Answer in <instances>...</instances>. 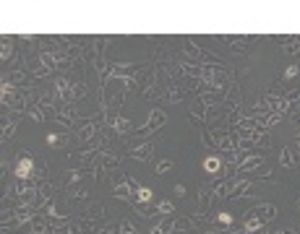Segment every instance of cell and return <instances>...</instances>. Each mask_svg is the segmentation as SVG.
<instances>
[{
	"instance_id": "cell-12",
	"label": "cell",
	"mask_w": 300,
	"mask_h": 234,
	"mask_svg": "<svg viewBox=\"0 0 300 234\" xmlns=\"http://www.w3.org/2000/svg\"><path fill=\"white\" fill-rule=\"evenodd\" d=\"M248 190H253V182H251V179H235L230 198H245V195H251Z\"/></svg>"
},
{
	"instance_id": "cell-13",
	"label": "cell",
	"mask_w": 300,
	"mask_h": 234,
	"mask_svg": "<svg viewBox=\"0 0 300 234\" xmlns=\"http://www.w3.org/2000/svg\"><path fill=\"white\" fill-rule=\"evenodd\" d=\"M298 164V156H295V151L290 148V146H285L279 151V167H285V169H293Z\"/></svg>"
},
{
	"instance_id": "cell-2",
	"label": "cell",
	"mask_w": 300,
	"mask_h": 234,
	"mask_svg": "<svg viewBox=\"0 0 300 234\" xmlns=\"http://www.w3.org/2000/svg\"><path fill=\"white\" fill-rule=\"evenodd\" d=\"M105 125L115 133H120V136H125V133L133 130V122L125 120V117H120L117 112H105Z\"/></svg>"
},
{
	"instance_id": "cell-15",
	"label": "cell",
	"mask_w": 300,
	"mask_h": 234,
	"mask_svg": "<svg viewBox=\"0 0 300 234\" xmlns=\"http://www.w3.org/2000/svg\"><path fill=\"white\" fill-rule=\"evenodd\" d=\"M261 164H263V154H251L238 169H235V172H251V169H259Z\"/></svg>"
},
{
	"instance_id": "cell-32",
	"label": "cell",
	"mask_w": 300,
	"mask_h": 234,
	"mask_svg": "<svg viewBox=\"0 0 300 234\" xmlns=\"http://www.w3.org/2000/svg\"><path fill=\"white\" fill-rule=\"evenodd\" d=\"M277 234H295L293 229H282V232H277Z\"/></svg>"
},
{
	"instance_id": "cell-30",
	"label": "cell",
	"mask_w": 300,
	"mask_h": 234,
	"mask_svg": "<svg viewBox=\"0 0 300 234\" xmlns=\"http://www.w3.org/2000/svg\"><path fill=\"white\" fill-rule=\"evenodd\" d=\"M259 177H261V179H274V175H271V172H269V169H263V172H261Z\"/></svg>"
},
{
	"instance_id": "cell-1",
	"label": "cell",
	"mask_w": 300,
	"mask_h": 234,
	"mask_svg": "<svg viewBox=\"0 0 300 234\" xmlns=\"http://www.w3.org/2000/svg\"><path fill=\"white\" fill-rule=\"evenodd\" d=\"M167 122V115H165V110H151V115H149V120L141 125V128H136L133 133H139V136H147V133H154V130H159L162 125Z\"/></svg>"
},
{
	"instance_id": "cell-16",
	"label": "cell",
	"mask_w": 300,
	"mask_h": 234,
	"mask_svg": "<svg viewBox=\"0 0 300 234\" xmlns=\"http://www.w3.org/2000/svg\"><path fill=\"white\" fill-rule=\"evenodd\" d=\"M151 151H154V143H141V146H136L131 151V156L136 161H149L151 159Z\"/></svg>"
},
{
	"instance_id": "cell-9",
	"label": "cell",
	"mask_w": 300,
	"mask_h": 234,
	"mask_svg": "<svg viewBox=\"0 0 300 234\" xmlns=\"http://www.w3.org/2000/svg\"><path fill=\"white\" fill-rule=\"evenodd\" d=\"M282 117H285V115H279V112H266V115H259L256 117V125H259L261 130H269V128H274Z\"/></svg>"
},
{
	"instance_id": "cell-28",
	"label": "cell",
	"mask_w": 300,
	"mask_h": 234,
	"mask_svg": "<svg viewBox=\"0 0 300 234\" xmlns=\"http://www.w3.org/2000/svg\"><path fill=\"white\" fill-rule=\"evenodd\" d=\"M298 76V65H287V70H285V78H295Z\"/></svg>"
},
{
	"instance_id": "cell-33",
	"label": "cell",
	"mask_w": 300,
	"mask_h": 234,
	"mask_svg": "<svg viewBox=\"0 0 300 234\" xmlns=\"http://www.w3.org/2000/svg\"><path fill=\"white\" fill-rule=\"evenodd\" d=\"M204 234H220V232H204Z\"/></svg>"
},
{
	"instance_id": "cell-11",
	"label": "cell",
	"mask_w": 300,
	"mask_h": 234,
	"mask_svg": "<svg viewBox=\"0 0 300 234\" xmlns=\"http://www.w3.org/2000/svg\"><path fill=\"white\" fill-rule=\"evenodd\" d=\"M204 169L209 175H222V169H225V161H222V156H206L204 159Z\"/></svg>"
},
{
	"instance_id": "cell-18",
	"label": "cell",
	"mask_w": 300,
	"mask_h": 234,
	"mask_svg": "<svg viewBox=\"0 0 300 234\" xmlns=\"http://www.w3.org/2000/svg\"><path fill=\"white\" fill-rule=\"evenodd\" d=\"M154 213H159V216L175 213V203H172V201H159L157 205H154Z\"/></svg>"
},
{
	"instance_id": "cell-4",
	"label": "cell",
	"mask_w": 300,
	"mask_h": 234,
	"mask_svg": "<svg viewBox=\"0 0 300 234\" xmlns=\"http://www.w3.org/2000/svg\"><path fill=\"white\" fill-rule=\"evenodd\" d=\"M248 213L259 216V219H261V224H269V221L277 216V205H274V203H259L256 208H251Z\"/></svg>"
},
{
	"instance_id": "cell-29",
	"label": "cell",
	"mask_w": 300,
	"mask_h": 234,
	"mask_svg": "<svg viewBox=\"0 0 300 234\" xmlns=\"http://www.w3.org/2000/svg\"><path fill=\"white\" fill-rule=\"evenodd\" d=\"M47 143H50V146H55V143H60V136H58V133H50V136H47Z\"/></svg>"
},
{
	"instance_id": "cell-14",
	"label": "cell",
	"mask_w": 300,
	"mask_h": 234,
	"mask_svg": "<svg viewBox=\"0 0 300 234\" xmlns=\"http://www.w3.org/2000/svg\"><path fill=\"white\" fill-rule=\"evenodd\" d=\"M13 55H16V44H13V39H11V37H3V50H0V62H3V65H8Z\"/></svg>"
},
{
	"instance_id": "cell-17",
	"label": "cell",
	"mask_w": 300,
	"mask_h": 234,
	"mask_svg": "<svg viewBox=\"0 0 300 234\" xmlns=\"http://www.w3.org/2000/svg\"><path fill=\"white\" fill-rule=\"evenodd\" d=\"M196 227V219H190V216H175L172 219V232H188Z\"/></svg>"
},
{
	"instance_id": "cell-19",
	"label": "cell",
	"mask_w": 300,
	"mask_h": 234,
	"mask_svg": "<svg viewBox=\"0 0 300 234\" xmlns=\"http://www.w3.org/2000/svg\"><path fill=\"white\" fill-rule=\"evenodd\" d=\"M151 198H154V190H149V187L141 185V190L136 193V201L133 203H151Z\"/></svg>"
},
{
	"instance_id": "cell-26",
	"label": "cell",
	"mask_w": 300,
	"mask_h": 234,
	"mask_svg": "<svg viewBox=\"0 0 300 234\" xmlns=\"http://www.w3.org/2000/svg\"><path fill=\"white\" fill-rule=\"evenodd\" d=\"M84 94H86V86L84 84H74V102H76V99H81Z\"/></svg>"
},
{
	"instance_id": "cell-23",
	"label": "cell",
	"mask_w": 300,
	"mask_h": 234,
	"mask_svg": "<svg viewBox=\"0 0 300 234\" xmlns=\"http://www.w3.org/2000/svg\"><path fill=\"white\" fill-rule=\"evenodd\" d=\"M186 96V91L183 88H178V86H170V91H167V99L170 102H180V99Z\"/></svg>"
},
{
	"instance_id": "cell-6",
	"label": "cell",
	"mask_w": 300,
	"mask_h": 234,
	"mask_svg": "<svg viewBox=\"0 0 300 234\" xmlns=\"http://www.w3.org/2000/svg\"><path fill=\"white\" fill-rule=\"evenodd\" d=\"M251 143H253V148H256V151L269 148V146H271V136H269V130L256 128V130H253V136H251Z\"/></svg>"
},
{
	"instance_id": "cell-27",
	"label": "cell",
	"mask_w": 300,
	"mask_h": 234,
	"mask_svg": "<svg viewBox=\"0 0 300 234\" xmlns=\"http://www.w3.org/2000/svg\"><path fill=\"white\" fill-rule=\"evenodd\" d=\"M172 193H175V198H186V185H175Z\"/></svg>"
},
{
	"instance_id": "cell-21",
	"label": "cell",
	"mask_w": 300,
	"mask_h": 234,
	"mask_svg": "<svg viewBox=\"0 0 300 234\" xmlns=\"http://www.w3.org/2000/svg\"><path fill=\"white\" fill-rule=\"evenodd\" d=\"M16 128H19V122H3V143L16 136Z\"/></svg>"
},
{
	"instance_id": "cell-10",
	"label": "cell",
	"mask_w": 300,
	"mask_h": 234,
	"mask_svg": "<svg viewBox=\"0 0 300 234\" xmlns=\"http://www.w3.org/2000/svg\"><path fill=\"white\" fill-rule=\"evenodd\" d=\"M102 216H105V203L97 201V203H92L84 213H81V219L84 221H97V219H102Z\"/></svg>"
},
{
	"instance_id": "cell-7",
	"label": "cell",
	"mask_w": 300,
	"mask_h": 234,
	"mask_svg": "<svg viewBox=\"0 0 300 234\" xmlns=\"http://www.w3.org/2000/svg\"><path fill=\"white\" fill-rule=\"evenodd\" d=\"M115 198H120V201H136V193L131 190V185H128V177H123V182H117L115 185V190H112Z\"/></svg>"
},
{
	"instance_id": "cell-25",
	"label": "cell",
	"mask_w": 300,
	"mask_h": 234,
	"mask_svg": "<svg viewBox=\"0 0 300 234\" xmlns=\"http://www.w3.org/2000/svg\"><path fill=\"white\" fill-rule=\"evenodd\" d=\"M117 232H120V234H131V232H136V227L131 221H120V224H117Z\"/></svg>"
},
{
	"instance_id": "cell-8",
	"label": "cell",
	"mask_w": 300,
	"mask_h": 234,
	"mask_svg": "<svg viewBox=\"0 0 300 234\" xmlns=\"http://www.w3.org/2000/svg\"><path fill=\"white\" fill-rule=\"evenodd\" d=\"M232 185H235V179H222V182H214V201H225V198H230L232 193Z\"/></svg>"
},
{
	"instance_id": "cell-22",
	"label": "cell",
	"mask_w": 300,
	"mask_h": 234,
	"mask_svg": "<svg viewBox=\"0 0 300 234\" xmlns=\"http://www.w3.org/2000/svg\"><path fill=\"white\" fill-rule=\"evenodd\" d=\"M201 141H204V146H206V148L217 151V138L212 136V130H201Z\"/></svg>"
},
{
	"instance_id": "cell-24",
	"label": "cell",
	"mask_w": 300,
	"mask_h": 234,
	"mask_svg": "<svg viewBox=\"0 0 300 234\" xmlns=\"http://www.w3.org/2000/svg\"><path fill=\"white\" fill-rule=\"evenodd\" d=\"M217 221H220L222 227H230V224H232V216L227 213V211H220V213H217Z\"/></svg>"
},
{
	"instance_id": "cell-35",
	"label": "cell",
	"mask_w": 300,
	"mask_h": 234,
	"mask_svg": "<svg viewBox=\"0 0 300 234\" xmlns=\"http://www.w3.org/2000/svg\"><path fill=\"white\" fill-rule=\"evenodd\" d=\"M298 146H300V138H298Z\"/></svg>"
},
{
	"instance_id": "cell-34",
	"label": "cell",
	"mask_w": 300,
	"mask_h": 234,
	"mask_svg": "<svg viewBox=\"0 0 300 234\" xmlns=\"http://www.w3.org/2000/svg\"><path fill=\"white\" fill-rule=\"evenodd\" d=\"M131 234H139V232H131Z\"/></svg>"
},
{
	"instance_id": "cell-31",
	"label": "cell",
	"mask_w": 300,
	"mask_h": 234,
	"mask_svg": "<svg viewBox=\"0 0 300 234\" xmlns=\"http://www.w3.org/2000/svg\"><path fill=\"white\" fill-rule=\"evenodd\" d=\"M74 198H76V201H81V198H86V190H76V193H74Z\"/></svg>"
},
{
	"instance_id": "cell-3",
	"label": "cell",
	"mask_w": 300,
	"mask_h": 234,
	"mask_svg": "<svg viewBox=\"0 0 300 234\" xmlns=\"http://www.w3.org/2000/svg\"><path fill=\"white\" fill-rule=\"evenodd\" d=\"M37 172L39 169H37V164H34V159L29 154H24L19 161H16V179H32Z\"/></svg>"
},
{
	"instance_id": "cell-20",
	"label": "cell",
	"mask_w": 300,
	"mask_h": 234,
	"mask_svg": "<svg viewBox=\"0 0 300 234\" xmlns=\"http://www.w3.org/2000/svg\"><path fill=\"white\" fill-rule=\"evenodd\" d=\"M172 167H175V164H172V159H159L157 164H154V172H157V175H165V172H170Z\"/></svg>"
},
{
	"instance_id": "cell-5",
	"label": "cell",
	"mask_w": 300,
	"mask_h": 234,
	"mask_svg": "<svg viewBox=\"0 0 300 234\" xmlns=\"http://www.w3.org/2000/svg\"><path fill=\"white\" fill-rule=\"evenodd\" d=\"M214 201V187L212 185H201V190H198V211L201 213H209V205Z\"/></svg>"
}]
</instances>
